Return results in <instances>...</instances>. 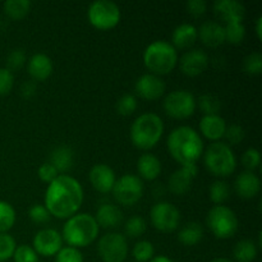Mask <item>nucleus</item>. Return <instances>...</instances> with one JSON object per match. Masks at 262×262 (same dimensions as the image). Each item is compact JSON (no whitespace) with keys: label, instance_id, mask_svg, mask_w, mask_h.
I'll return each mask as SVG.
<instances>
[{"label":"nucleus","instance_id":"nucleus-27","mask_svg":"<svg viewBox=\"0 0 262 262\" xmlns=\"http://www.w3.org/2000/svg\"><path fill=\"white\" fill-rule=\"evenodd\" d=\"M202 238H204V228L197 222L187 223L178 233V241L187 247L199 245Z\"/></svg>","mask_w":262,"mask_h":262},{"label":"nucleus","instance_id":"nucleus-37","mask_svg":"<svg viewBox=\"0 0 262 262\" xmlns=\"http://www.w3.org/2000/svg\"><path fill=\"white\" fill-rule=\"evenodd\" d=\"M243 71L248 76H260L262 73V54L256 51L246 56L243 60Z\"/></svg>","mask_w":262,"mask_h":262},{"label":"nucleus","instance_id":"nucleus-9","mask_svg":"<svg viewBox=\"0 0 262 262\" xmlns=\"http://www.w3.org/2000/svg\"><path fill=\"white\" fill-rule=\"evenodd\" d=\"M163 106L166 115L173 119H187L196 112V97L188 90H176L166 95Z\"/></svg>","mask_w":262,"mask_h":262},{"label":"nucleus","instance_id":"nucleus-12","mask_svg":"<svg viewBox=\"0 0 262 262\" xmlns=\"http://www.w3.org/2000/svg\"><path fill=\"white\" fill-rule=\"evenodd\" d=\"M151 224L161 233H173L181 223V211L168 201H160L150 211Z\"/></svg>","mask_w":262,"mask_h":262},{"label":"nucleus","instance_id":"nucleus-28","mask_svg":"<svg viewBox=\"0 0 262 262\" xmlns=\"http://www.w3.org/2000/svg\"><path fill=\"white\" fill-rule=\"evenodd\" d=\"M32 3L30 0H8L3 4V9L7 17L13 20H20L30 13Z\"/></svg>","mask_w":262,"mask_h":262},{"label":"nucleus","instance_id":"nucleus-44","mask_svg":"<svg viewBox=\"0 0 262 262\" xmlns=\"http://www.w3.org/2000/svg\"><path fill=\"white\" fill-rule=\"evenodd\" d=\"M245 136H246L245 129H243L241 125L232 124L229 125V127H227L224 137L227 138L228 141L227 145L235 146V145H239V143L245 140Z\"/></svg>","mask_w":262,"mask_h":262},{"label":"nucleus","instance_id":"nucleus-2","mask_svg":"<svg viewBox=\"0 0 262 262\" xmlns=\"http://www.w3.org/2000/svg\"><path fill=\"white\" fill-rule=\"evenodd\" d=\"M166 146L171 158L181 166L196 164L204 154L201 135L188 125H181L170 132Z\"/></svg>","mask_w":262,"mask_h":262},{"label":"nucleus","instance_id":"nucleus-51","mask_svg":"<svg viewBox=\"0 0 262 262\" xmlns=\"http://www.w3.org/2000/svg\"><path fill=\"white\" fill-rule=\"evenodd\" d=\"M210 262H235V261H232L230 258H225V257H217V258H214L212 261Z\"/></svg>","mask_w":262,"mask_h":262},{"label":"nucleus","instance_id":"nucleus-13","mask_svg":"<svg viewBox=\"0 0 262 262\" xmlns=\"http://www.w3.org/2000/svg\"><path fill=\"white\" fill-rule=\"evenodd\" d=\"M32 248L37 255L51 257L63 248V238L58 230L53 228H46L36 233L32 241Z\"/></svg>","mask_w":262,"mask_h":262},{"label":"nucleus","instance_id":"nucleus-29","mask_svg":"<svg viewBox=\"0 0 262 262\" xmlns=\"http://www.w3.org/2000/svg\"><path fill=\"white\" fill-rule=\"evenodd\" d=\"M257 246L253 241L243 239L234 246L233 256L237 262H252L257 257Z\"/></svg>","mask_w":262,"mask_h":262},{"label":"nucleus","instance_id":"nucleus-19","mask_svg":"<svg viewBox=\"0 0 262 262\" xmlns=\"http://www.w3.org/2000/svg\"><path fill=\"white\" fill-rule=\"evenodd\" d=\"M200 40L207 48H219L225 43L224 26L216 20H206L197 30Z\"/></svg>","mask_w":262,"mask_h":262},{"label":"nucleus","instance_id":"nucleus-47","mask_svg":"<svg viewBox=\"0 0 262 262\" xmlns=\"http://www.w3.org/2000/svg\"><path fill=\"white\" fill-rule=\"evenodd\" d=\"M186 8H187V12H188V14L199 18L206 13L207 4L205 0H188L186 4Z\"/></svg>","mask_w":262,"mask_h":262},{"label":"nucleus","instance_id":"nucleus-34","mask_svg":"<svg viewBox=\"0 0 262 262\" xmlns=\"http://www.w3.org/2000/svg\"><path fill=\"white\" fill-rule=\"evenodd\" d=\"M147 230V223L141 216H132L125 222L124 232L129 238H140Z\"/></svg>","mask_w":262,"mask_h":262},{"label":"nucleus","instance_id":"nucleus-17","mask_svg":"<svg viewBox=\"0 0 262 262\" xmlns=\"http://www.w3.org/2000/svg\"><path fill=\"white\" fill-rule=\"evenodd\" d=\"M214 13L217 19L225 25L234 22H242L246 15V8L237 0H216L214 3Z\"/></svg>","mask_w":262,"mask_h":262},{"label":"nucleus","instance_id":"nucleus-5","mask_svg":"<svg viewBox=\"0 0 262 262\" xmlns=\"http://www.w3.org/2000/svg\"><path fill=\"white\" fill-rule=\"evenodd\" d=\"M178 51L169 41L156 40L143 51L145 67L155 76L169 74L178 64Z\"/></svg>","mask_w":262,"mask_h":262},{"label":"nucleus","instance_id":"nucleus-16","mask_svg":"<svg viewBox=\"0 0 262 262\" xmlns=\"http://www.w3.org/2000/svg\"><path fill=\"white\" fill-rule=\"evenodd\" d=\"M179 69L187 77H197L204 73L209 67V56L200 49H192L182 55Z\"/></svg>","mask_w":262,"mask_h":262},{"label":"nucleus","instance_id":"nucleus-15","mask_svg":"<svg viewBox=\"0 0 262 262\" xmlns=\"http://www.w3.org/2000/svg\"><path fill=\"white\" fill-rule=\"evenodd\" d=\"M165 82L152 73L142 74L135 84L136 94L141 99L147 100V101H155L160 99L165 94Z\"/></svg>","mask_w":262,"mask_h":262},{"label":"nucleus","instance_id":"nucleus-6","mask_svg":"<svg viewBox=\"0 0 262 262\" xmlns=\"http://www.w3.org/2000/svg\"><path fill=\"white\" fill-rule=\"evenodd\" d=\"M205 168L212 176L225 178L234 173L237 168V158L229 145L217 141L212 142L204 152Z\"/></svg>","mask_w":262,"mask_h":262},{"label":"nucleus","instance_id":"nucleus-20","mask_svg":"<svg viewBox=\"0 0 262 262\" xmlns=\"http://www.w3.org/2000/svg\"><path fill=\"white\" fill-rule=\"evenodd\" d=\"M200 132L207 140L212 142H217L222 140L227 129V122L224 118L219 114L215 115H204L200 120Z\"/></svg>","mask_w":262,"mask_h":262},{"label":"nucleus","instance_id":"nucleus-4","mask_svg":"<svg viewBox=\"0 0 262 262\" xmlns=\"http://www.w3.org/2000/svg\"><path fill=\"white\" fill-rule=\"evenodd\" d=\"M164 133V122L155 113H143L130 127V141L137 148L151 150L160 142Z\"/></svg>","mask_w":262,"mask_h":262},{"label":"nucleus","instance_id":"nucleus-30","mask_svg":"<svg viewBox=\"0 0 262 262\" xmlns=\"http://www.w3.org/2000/svg\"><path fill=\"white\" fill-rule=\"evenodd\" d=\"M197 106L200 107L204 115H215L219 114L222 110V100L212 94H204L196 100Z\"/></svg>","mask_w":262,"mask_h":262},{"label":"nucleus","instance_id":"nucleus-3","mask_svg":"<svg viewBox=\"0 0 262 262\" xmlns=\"http://www.w3.org/2000/svg\"><path fill=\"white\" fill-rule=\"evenodd\" d=\"M100 227L92 215L81 212L67 219L61 232L63 242L69 247L83 248L90 246L99 237Z\"/></svg>","mask_w":262,"mask_h":262},{"label":"nucleus","instance_id":"nucleus-7","mask_svg":"<svg viewBox=\"0 0 262 262\" xmlns=\"http://www.w3.org/2000/svg\"><path fill=\"white\" fill-rule=\"evenodd\" d=\"M206 224L217 239H229L238 232V217L230 207L215 205L207 212Z\"/></svg>","mask_w":262,"mask_h":262},{"label":"nucleus","instance_id":"nucleus-33","mask_svg":"<svg viewBox=\"0 0 262 262\" xmlns=\"http://www.w3.org/2000/svg\"><path fill=\"white\" fill-rule=\"evenodd\" d=\"M230 196V187L225 181H216L210 186L209 197L215 205H223Z\"/></svg>","mask_w":262,"mask_h":262},{"label":"nucleus","instance_id":"nucleus-31","mask_svg":"<svg viewBox=\"0 0 262 262\" xmlns=\"http://www.w3.org/2000/svg\"><path fill=\"white\" fill-rule=\"evenodd\" d=\"M17 220L15 210L9 202L0 201V233H8Z\"/></svg>","mask_w":262,"mask_h":262},{"label":"nucleus","instance_id":"nucleus-35","mask_svg":"<svg viewBox=\"0 0 262 262\" xmlns=\"http://www.w3.org/2000/svg\"><path fill=\"white\" fill-rule=\"evenodd\" d=\"M132 255L137 262H148L155 256V248L150 241H140L133 247Z\"/></svg>","mask_w":262,"mask_h":262},{"label":"nucleus","instance_id":"nucleus-18","mask_svg":"<svg viewBox=\"0 0 262 262\" xmlns=\"http://www.w3.org/2000/svg\"><path fill=\"white\" fill-rule=\"evenodd\" d=\"M89 179L94 189L100 193H109L114 187L115 173L106 164H96L91 168L89 174Z\"/></svg>","mask_w":262,"mask_h":262},{"label":"nucleus","instance_id":"nucleus-21","mask_svg":"<svg viewBox=\"0 0 262 262\" xmlns=\"http://www.w3.org/2000/svg\"><path fill=\"white\" fill-rule=\"evenodd\" d=\"M235 193L241 199L250 200L257 196L261 191V181L253 171H242L234 182Z\"/></svg>","mask_w":262,"mask_h":262},{"label":"nucleus","instance_id":"nucleus-8","mask_svg":"<svg viewBox=\"0 0 262 262\" xmlns=\"http://www.w3.org/2000/svg\"><path fill=\"white\" fill-rule=\"evenodd\" d=\"M120 9L112 0H96L87 10V18L92 27L99 31H109L120 22Z\"/></svg>","mask_w":262,"mask_h":262},{"label":"nucleus","instance_id":"nucleus-1","mask_svg":"<svg viewBox=\"0 0 262 262\" xmlns=\"http://www.w3.org/2000/svg\"><path fill=\"white\" fill-rule=\"evenodd\" d=\"M83 199L82 184L68 174H60L46 188L43 206L51 216L69 219L78 214Z\"/></svg>","mask_w":262,"mask_h":262},{"label":"nucleus","instance_id":"nucleus-45","mask_svg":"<svg viewBox=\"0 0 262 262\" xmlns=\"http://www.w3.org/2000/svg\"><path fill=\"white\" fill-rule=\"evenodd\" d=\"M14 86V76L7 68H0V96H5Z\"/></svg>","mask_w":262,"mask_h":262},{"label":"nucleus","instance_id":"nucleus-10","mask_svg":"<svg viewBox=\"0 0 262 262\" xmlns=\"http://www.w3.org/2000/svg\"><path fill=\"white\" fill-rule=\"evenodd\" d=\"M142 179L135 174H125L115 181L112 192L115 201L122 206H133L137 204L143 196Z\"/></svg>","mask_w":262,"mask_h":262},{"label":"nucleus","instance_id":"nucleus-40","mask_svg":"<svg viewBox=\"0 0 262 262\" xmlns=\"http://www.w3.org/2000/svg\"><path fill=\"white\" fill-rule=\"evenodd\" d=\"M28 216H30L31 222L35 223V224L37 225H43L51 220L50 212L48 211V209H46L43 205L40 204L33 205V206L31 207L30 211H28Z\"/></svg>","mask_w":262,"mask_h":262},{"label":"nucleus","instance_id":"nucleus-32","mask_svg":"<svg viewBox=\"0 0 262 262\" xmlns=\"http://www.w3.org/2000/svg\"><path fill=\"white\" fill-rule=\"evenodd\" d=\"M225 42L230 45H239L246 37V27L242 22L228 23L224 26Z\"/></svg>","mask_w":262,"mask_h":262},{"label":"nucleus","instance_id":"nucleus-43","mask_svg":"<svg viewBox=\"0 0 262 262\" xmlns=\"http://www.w3.org/2000/svg\"><path fill=\"white\" fill-rule=\"evenodd\" d=\"M242 164L248 171H253L261 164V155L257 148L250 147L242 155Z\"/></svg>","mask_w":262,"mask_h":262},{"label":"nucleus","instance_id":"nucleus-14","mask_svg":"<svg viewBox=\"0 0 262 262\" xmlns=\"http://www.w3.org/2000/svg\"><path fill=\"white\" fill-rule=\"evenodd\" d=\"M199 173V168L196 164H189V165H183L177 169L168 181V189L174 196H183L189 189L192 188L194 178Z\"/></svg>","mask_w":262,"mask_h":262},{"label":"nucleus","instance_id":"nucleus-23","mask_svg":"<svg viewBox=\"0 0 262 262\" xmlns=\"http://www.w3.org/2000/svg\"><path fill=\"white\" fill-rule=\"evenodd\" d=\"M94 217L99 227L105 228V229H114L122 224L123 212L117 205L105 202L97 207L96 215Z\"/></svg>","mask_w":262,"mask_h":262},{"label":"nucleus","instance_id":"nucleus-49","mask_svg":"<svg viewBox=\"0 0 262 262\" xmlns=\"http://www.w3.org/2000/svg\"><path fill=\"white\" fill-rule=\"evenodd\" d=\"M255 30H256V35H257V38L258 40H261L262 38V17H257V19H256V26H255Z\"/></svg>","mask_w":262,"mask_h":262},{"label":"nucleus","instance_id":"nucleus-46","mask_svg":"<svg viewBox=\"0 0 262 262\" xmlns=\"http://www.w3.org/2000/svg\"><path fill=\"white\" fill-rule=\"evenodd\" d=\"M37 176H38V178H40L41 182L50 184L51 182H53L56 177L60 176V174L56 171V169L54 168L50 163H45V164H42L40 168H38Z\"/></svg>","mask_w":262,"mask_h":262},{"label":"nucleus","instance_id":"nucleus-50","mask_svg":"<svg viewBox=\"0 0 262 262\" xmlns=\"http://www.w3.org/2000/svg\"><path fill=\"white\" fill-rule=\"evenodd\" d=\"M148 262H174V261L171 260V258H169L168 256L160 255V256H154L152 260Z\"/></svg>","mask_w":262,"mask_h":262},{"label":"nucleus","instance_id":"nucleus-48","mask_svg":"<svg viewBox=\"0 0 262 262\" xmlns=\"http://www.w3.org/2000/svg\"><path fill=\"white\" fill-rule=\"evenodd\" d=\"M36 91H37V86H36V82L33 81H26L20 86V95L25 99H31V97L35 96Z\"/></svg>","mask_w":262,"mask_h":262},{"label":"nucleus","instance_id":"nucleus-24","mask_svg":"<svg viewBox=\"0 0 262 262\" xmlns=\"http://www.w3.org/2000/svg\"><path fill=\"white\" fill-rule=\"evenodd\" d=\"M163 170V165L158 156L154 154H142L137 160L138 177L146 181H155Z\"/></svg>","mask_w":262,"mask_h":262},{"label":"nucleus","instance_id":"nucleus-11","mask_svg":"<svg viewBox=\"0 0 262 262\" xmlns=\"http://www.w3.org/2000/svg\"><path fill=\"white\" fill-rule=\"evenodd\" d=\"M128 251L127 237L120 233H106L97 245V253L102 262H124Z\"/></svg>","mask_w":262,"mask_h":262},{"label":"nucleus","instance_id":"nucleus-36","mask_svg":"<svg viewBox=\"0 0 262 262\" xmlns=\"http://www.w3.org/2000/svg\"><path fill=\"white\" fill-rule=\"evenodd\" d=\"M17 243L15 239L8 233H0V262H5L13 257Z\"/></svg>","mask_w":262,"mask_h":262},{"label":"nucleus","instance_id":"nucleus-42","mask_svg":"<svg viewBox=\"0 0 262 262\" xmlns=\"http://www.w3.org/2000/svg\"><path fill=\"white\" fill-rule=\"evenodd\" d=\"M26 64V53L23 49H14L9 53L7 58V69L13 71H19Z\"/></svg>","mask_w":262,"mask_h":262},{"label":"nucleus","instance_id":"nucleus-41","mask_svg":"<svg viewBox=\"0 0 262 262\" xmlns=\"http://www.w3.org/2000/svg\"><path fill=\"white\" fill-rule=\"evenodd\" d=\"M55 262H83V255L78 248L63 247L55 255Z\"/></svg>","mask_w":262,"mask_h":262},{"label":"nucleus","instance_id":"nucleus-39","mask_svg":"<svg viewBox=\"0 0 262 262\" xmlns=\"http://www.w3.org/2000/svg\"><path fill=\"white\" fill-rule=\"evenodd\" d=\"M12 258L14 262H38V255L28 245L17 246Z\"/></svg>","mask_w":262,"mask_h":262},{"label":"nucleus","instance_id":"nucleus-26","mask_svg":"<svg viewBox=\"0 0 262 262\" xmlns=\"http://www.w3.org/2000/svg\"><path fill=\"white\" fill-rule=\"evenodd\" d=\"M49 163L56 169L59 174H64L69 171L74 163V152L68 146H58L50 152V161Z\"/></svg>","mask_w":262,"mask_h":262},{"label":"nucleus","instance_id":"nucleus-22","mask_svg":"<svg viewBox=\"0 0 262 262\" xmlns=\"http://www.w3.org/2000/svg\"><path fill=\"white\" fill-rule=\"evenodd\" d=\"M53 61L43 53H36L28 60V73L33 82H43L53 74Z\"/></svg>","mask_w":262,"mask_h":262},{"label":"nucleus","instance_id":"nucleus-38","mask_svg":"<svg viewBox=\"0 0 262 262\" xmlns=\"http://www.w3.org/2000/svg\"><path fill=\"white\" fill-rule=\"evenodd\" d=\"M137 105L138 102L135 95L125 94L118 100L117 112L118 114L123 115V117H129V115H132L137 110Z\"/></svg>","mask_w":262,"mask_h":262},{"label":"nucleus","instance_id":"nucleus-25","mask_svg":"<svg viewBox=\"0 0 262 262\" xmlns=\"http://www.w3.org/2000/svg\"><path fill=\"white\" fill-rule=\"evenodd\" d=\"M199 38L197 28L191 23H182L177 26L171 35V45L176 49H189Z\"/></svg>","mask_w":262,"mask_h":262}]
</instances>
